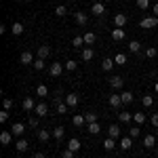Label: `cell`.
<instances>
[{"mask_svg": "<svg viewBox=\"0 0 158 158\" xmlns=\"http://www.w3.org/2000/svg\"><path fill=\"white\" fill-rule=\"evenodd\" d=\"M141 103H143V108H150V106L154 103V97H152V95H143V99H141Z\"/></svg>", "mask_w": 158, "mask_h": 158, "instance_id": "41", "label": "cell"}, {"mask_svg": "<svg viewBox=\"0 0 158 158\" xmlns=\"http://www.w3.org/2000/svg\"><path fill=\"white\" fill-rule=\"evenodd\" d=\"M11 133L15 135V137H21V135L25 133V124H23V122H15L13 129H11Z\"/></svg>", "mask_w": 158, "mask_h": 158, "instance_id": "8", "label": "cell"}, {"mask_svg": "<svg viewBox=\"0 0 158 158\" xmlns=\"http://www.w3.org/2000/svg\"><path fill=\"white\" fill-rule=\"evenodd\" d=\"M156 150H158V148H156Z\"/></svg>", "mask_w": 158, "mask_h": 158, "instance_id": "56", "label": "cell"}, {"mask_svg": "<svg viewBox=\"0 0 158 158\" xmlns=\"http://www.w3.org/2000/svg\"><path fill=\"white\" fill-rule=\"evenodd\" d=\"M72 124H74V127H85V124H86V118L82 116V114H76V116L72 118Z\"/></svg>", "mask_w": 158, "mask_h": 158, "instance_id": "21", "label": "cell"}, {"mask_svg": "<svg viewBox=\"0 0 158 158\" xmlns=\"http://www.w3.org/2000/svg\"><path fill=\"white\" fill-rule=\"evenodd\" d=\"M124 36H127V34H124V30H122V27H114V30H112V40L120 42V40H124Z\"/></svg>", "mask_w": 158, "mask_h": 158, "instance_id": "9", "label": "cell"}, {"mask_svg": "<svg viewBox=\"0 0 158 158\" xmlns=\"http://www.w3.org/2000/svg\"><path fill=\"white\" fill-rule=\"evenodd\" d=\"M34 114H36L38 118H44V116L49 114V106H47L44 101H42V103H38V106H36V110H34Z\"/></svg>", "mask_w": 158, "mask_h": 158, "instance_id": "5", "label": "cell"}, {"mask_svg": "<svg viewBox=\"0 0 158 158\" xmlns=\"http://www.w3.org/2000/svg\"><path fill=\"white\" fill-rule=\"evenodd\" d=\"M118 118H120V122H131L133 114H131V112H124V110H122L120 114H118Z\"/></svg>", "mask_w": 158, "mask_h": 158, "instance_id": "34", "label": "cell"}, {"mask_svg": "<svg viewBox=\"0 0 158 158\" xmlns=\"http://www.w3.org/2000/svg\"><path fill=\"white\" fill-rule=\"evenodd\" d=\"M93 55H95V53H93V49H89V47H86V49H82V61H91V59H93Z\"/></svg>", "mask_w": 158, "mask_h": 158, "instance_id": "31", "label": "cell"}, {"mask_svg": "<svg viewBox=\"0 0 158 158\" xmlns=\"http://www.w3.org/2000/svg\"><path fill=\"white\" fill-rule=\"evenodd\" d=\"M110 106H112V108H120V106H122V99H120V95L112 93V95H110Z\"/></svg>", "mask_w": 158, "mask_h": 158, "instance_id": "18", "label": "cell"}, {"mask_svg": "<svg viewBox=\"0 0 158 158\" xmlns=\"http://www.w3.org/2000/svg\"><path fill=\"white\" fill-rule=\"evenodd\" d=\"M27 148H30V143H27L25 139H19V141L15 143V150H17V152H25Z\"/></svg>", "mask_w": 158, "mask_h": 158, "instance_id": "26", "label": "cell"}, {"mask_svg": "<svg viewBox=\"0 0 158 158\" xmlns=\"http://www.w3.org/2000/svg\"><path fill=\"white\" fill-rule=\"evenodd\" d=\"M82 44H85V36H74V38H72V47L80 49Z\"/></svg>", "mask_w": 158, "mask_h": 158, "instance_id": "33", "label": "cell"}, {"mask_svg": "<svg viewBox=\"0 0 158 158\" xmlns=\"http://www.w3.org/2000/svg\"><path fill=\"white\" fill-rule=\"evenodd\" d=\"M27 127L36 129V127H38V116H30V120H27Z\"/></svg>", "mask_w": 158, "mask_h": 158, "instance_id": "47", "label": "cell"}, {"mask_svg": "<svg viewBox=\"0 0 158 158\" xmlns=\"http://www.w3.org/2000/svg\"><path fill=\"white\" fill-rule=\"evenodd\" d=\"M61 158H74V152L72 150H63L61 152Z\"/></svg>", "mask_w": 158, "mask_h": 158, "instance_id": "49", "label": "cell"}, {"mask_svg": "<svg viewBox=\"0 0 158 158\" xmlns=\"http://www.w3.org/2000/svg\"><path fill=\"white\" fill-rule=\"evenodd\" d=\"M11 141H13V133L11 131H2V133H0V143H2V146H9Z\"/></svg>", "mask_w": 158, "mask_h": 158, "instance_id": "11", "label": "cell"}, {"mask_svg": "<svg viewBox=\"0 0 158 158\" xmlns=\"http://www.w3.org/2000/svg\"><path fill=\"white\" fill-rule=\"evenodd\" d=\"M148 6H150V0H137V9H141V11H146Z\"/></svg>", "mask_w": 158, "mask_h": 158, "instance_id": "46", "label": "cell"}, {"mask_svg": "<svg viewBox=\"0 0 158 158\" xmlns=\"http://www.w3.org/2000/svg\"><path fill=\"white\" fill-rule=\"evenodd\" d=\"M114 65H116V63H114V59H112V57H106V59L101 61V68H103L106 72H110V70H114Z\"/></svg>", "mask_w": 158, "mask_h": 158, "instance_id": "20", "label": "cell"}, {"mask_svg": "<svg viewBox=\"0 0 158 158\" xmlns=\"http://www.w3.org/2000/svg\"><path fill=\"white\" fill-rule=\"evenodd\" d=\"M114 63H116V65H124V63H127V55H124V53H118V55L114 57Z\"/></svg>", "mask_w": 158, "mask_h": 158, "instance_id": "35", "label": "cell"}, {"mask_svg": "<svg viewBox=\"0 0 158 158\" xmlns=\"http://www.w3.org/2000/svg\"><path fill=\"white\" fill-rule=\"evenodd\" d=\"M36 95L38 97H47V95H49V86L47 85H38L36 86Z\"/></svg>", "mask_w": 158, "mask_h": 158, "instance_id": "24", "label": "cell"}, {"mask_svg": "<svg viewBox=\"0 0 158 158\" xmlns=\"http://www.w3.org/2000/svg\"><path fill=\"white\" fill-rule=\"evenodd\" d=\"M156 55H158L156 47H148V49L143 51V57H146V59H154V57H156Z\"/></svg>", "mask_w": 158, "mask_h": 158, "instance_id": "23", "label": "cell"}, {"mask_svg": "<svg viewBox=\"0 0 158 158\" xmlns=\"http://www.w3.org/2000/svg\"><path fill=\"white\" fill-rule=\"evenodd\" d=\"M2 106H4V110H9V112H11V110L15 108V101H13L11 97H6L4 101H2Z\"/></svg>", "mask_w": 158, "mask_h": 158, "instance_id": "42", "label": "cell"}, {"mask_svg": "<svg viewBox=\"0 0 158 158\" xmlns=\"http://www.w3.org/2000/svg\"><path fill=\"white\" fill-rule=\"evenodd\" d=\"M120 148L122 150H131L133 148V137H129V135L127 137H120Z\"/></svg>", "mask_w": 158, "mask_h": 158, "instance_id": "17", "label": "cell"}, {"mask_svg": "<svg viewBox=\"0 0 158 158\" xmlns=\"http://www.w3.org/2000/svg\"><path fill=\"white\" fill-rule=\"evenodd\" d=\"M150 122H152L154 127H158V112H156V114H152V116H150Z\"/></svg>", "mask_w": 158, "mask_h": 158, "instance_id": "50", "label": "cell"}, {"mask_svg": "<svg viewBox=\"0 0 158 158\" xmlns=\"http://www.w3.org/2000/svg\"><path fill=\"white\" fill-rule=\"evenodd\" d=\"M127 25V15L124 13H116L114 15V27H124Z\"/></svg>", "mask_w": 158, "mask_h": 158, "instance_id": "6", "label": "cell"}, {"mask_svg": "<svg viewBox=\"0 0 158 158\" xmlns=\"http://www.w3.org/2000/svg\"><path fill=\"white\" fill-rule=\"evenodd\" d=\"M141 27H143V30H148V27H156L158 25V17H154V15H152V17H146V19H141Z\"/></svg>", "mask_w": 158, "mask_h": 158, "instance_id": "2", "label": "cell"}, {"mask_svg": "<svg viewBox=\"0 0 158 158\" xmlns=\"http://www.w3.org/2000/svg\"><path fill=\"white\" fill-rule=\"evenodd\" d=\"M32 158H47V156H44L42 152H36V154H34V156H32Z\"/></svg>", "mask_w": 158, "mask_h": 158, "instance_id": "52", "label": "cell"}, {"mask_svg": "<svg viewBox=\"0 0 158 158\" xmlns=\"http://www.w3.org/2000/svg\"><path fill=\"white\" fill-rule=\"evenodd\" d=\"M91 13L97 17V15H103L106 13V6L101 4V2H93V6H91Z\"/></svg>", "mask_w": 158, "mask_h": 158, "instance_id": "13", "label": "cell"}, {"mask_svg": "<svg viewBox=\"0 0 158 158\" xmlns=\"http://www.w3.org/2000/svg\"><path fill=\"white\" fill-rule=\"evenodd\" d=\"M129 51H131V53H141V44H139V40H131V42H129Z\"/></svg>", "mask_w": 158, "mask_h": 158, "instance_id": "25", "label": "cell"}, {"mask_svg": "<svg viewBox=\"0 0 158 158\" xmlns=\"http://www.w3.org/2000/svg\"><path fill=\"white\" fill-rule=\"evenodd\" d=\"M133 120L137 122V124H143V122H146V114H143V112H135V114H133Z\"/></svg>", "mask_w": 158, "mask_h": 158, "instance_id": "32", "label": "cell"}, {"mask_svg": "<svg viewBox=\"0 0 158 158\" xmlns=\"http://www.w3.org/2000/svg\"><path fill=\"white\" fill-rule=\"evenodd\" d=\"M78 101H80V97H78L76 93H70V95H65V103H68L70 108H74V106H78Z\"/></svg>", "mask_w": 158, "mask_h": 158, "instance_id": "14", "label": "cell"}, {"mask_svg": "<svg viewBox=\"0 0 158 158\" xmlns=\"http://www.w3.org/2000/svg\"><path fill=\"white\" fill-rule=\"evenodd\" d=\"M9 120V110H2L0 112V122H6Z\"/></svg>", "mask_w": 158, "mask_h": 158, "instance_id": "48", "label": "cell"}, {"mask_svg": "<svg viewBox=\"0 0 158 158\" xmlns=\"http://www.w3.org/2000/svg\"><path fill=\"white\" fill-rule=\"evenodd\" d=\"M11 30H13V34H15V36H21V34H23V23H19V21H15Z\"/></svg>", "mask_w": 158, "mask_h": 158, "instance_id": "28", "label": "cell"}, {"mask_svg": "<svg viewBox=\"0 0 158 158\" xmlns=\"http://www.w3.org/2000/svg\"><path fill=\"white\" fill-rule=\"evenodd\" d=\"M108 82H110V86H112L114 91H116V89H122V85H124V80H122L120 76H112Z\"/></svg>", "mask_w": 158, "mask_h": 158, "instance_id": "10", "label": "cell"}, {"mask_svg": "<svg viewBox=\"0 0 158 158\" xmlns=\"http://www.w3.org/2000/svg\"><path fill=\"white\" fill-rule=\"evenodd\" d=\"M120 99H122V103H133V93L124 91V93H120Z\"/></svg>", "mask_w": 158, "mask_h": 158, "instance_id": "29", "label": "cell"}, {"mask_svg": "<svg viewBox=\"0 0 158 158\" xmlns=\"http://www.w3.org/2000/svg\"><path fill=\"white\" fill-rule=\"evenodd\" d=\"M116 148V139H112V137H108L106 141H103V150H108V152H112Z\"/></svg>", "mask_w": 158, "mask_h": 158, "instance_id": "27", "label": "cell"}, {"mask_svg": "<svg viewBox=\"0 0 158 158\" xmlns=\"http://www.w3.org/2000/svg\"><path fill=\"white\" fill-rule=\"evenodd\" d=\"M95 40H97V36H95L93 32H89V34H85V44H95Z\"/></svg>", "mask_w": 158, "mask_h": 158, "instance_id": "39", "label": "cell"}, {"mask_svg": "<svg viewBox=\"0 0 158 158\" xmlns=\"http://www.w3.org/2000/svg\"><path fill=\"white\" fill-rule=\"evenodd\" d=\"M23 2H32V0H23Z\"/></svg>", "mask_w": 158, "mask_h": 158, "instance_id": "54", "label": "cell"}, {"mask_svg": "<svg viewBox=\"0 0 158 158\" xmlns=\"http://www.w3.org/2000/svg\"><path fill=\"white\" fill-rule=\"evenodd\" d=\"M85 118H86V124H89V122H97V114H93V112H86Z\"/></svg>", "mask_w": 158, "mask_h": 158, "instance_id": "45", "label": "cell"}, {"mask_svg": "<svg viewBox=\"0 0 158 158\" xmlns=\"http://www.w3.org/2000/svg\"><path fill=\"white\" fill-rule=\"evenodd\" d=\"M51 131H47V129H44V131H38V139H40V141H49V137H51Z\"/></svg>", "mask_w": 158, "mask_h": 158, "instance_id": "38", "label": "cell"}, {"mask_svg": "<svg viewBox=\"0 0 158 158\" xmlns=\"http://www.w3.org/2000/svg\"><path fill=\"white\" fill-rule=\"evenodd\" d=\"M21 106H23V110H25V112H30V114H32V112L36 110V106H38V103L34 101V97H25Z\"/></svg>", "mask_w": 158, "mask_h": 158, "instance_id": "4", "label": "cell"}, {"mask_svg": "<svg viewBox=\"0 0 158 158\" xmlns=\"http://www.w3.org/2000/svg\"><path fill=\"white\" fill-rule=\"evenodd\" d=\"M154 91H156V93H158V80H156V85H154Z\"/></svg>", "mask_w": 158, "mask_h": 158, "instance_id": "53", "label": "cell"}, {"mask_svg": "<svg viewBox=\"0 0 158 158\" xmlns=\"http://www.w3.org/2000/svg\"><path fill=\"white\" fill-rule=\"evenodd\" d=\"M19 61H21V63H23V65H30V63H34V53H32V51H23V53H21V57H19Z\"/></svg>", "mask_w": 158, "mask_h": 158, "instance_id": "3", "label": "cell"}, {"mask_svg": "<svg viewBox=\"0 0 158 158\" xmlns=\"http://www.w3.org/2000/svg\"><path fill=\"white\" fill-rule=\"evenodd\" d=\"M86 131L91 135H99L101 133V127H99V122H89V124H86Z\"/></svg>", "mask_w": 158, "mask_h": 158, "instance_id": "15", "label": "cell"}, {"mask_svg": "<svg viewBox=\"0 0 158 158\" xmlns=\"http://www.w3.org/2000/svg\"><path fill=\"white\" fill-rule=\"evenodd\" d=\"M55 15H57V17H65V15H68V9H65L63 4H59V6L55 9Z\"/></svg>", "mask_w": 158, "mask_h": 158, "instance_id": "43", "label": "cell"}, {"mask_svg": "<svg viewBox=\"0 0 158 158\" xmlns=\"http://www.w3.org/2000/svg\"><path fill=\"white\" fill-rule=\"evenodd\" d=\"M63 63H59V61H55V63H51V68H49V74L53 76V78H57V76H61L63 74Z\"/></svg>", "mask_w": 158, "mask_h": 158, "instance_id": "1", "label": "cell"}, {"mask_svg": "<svg viewBox=\"0 0 158 158\" xmlns=\"http://www.w3.org/2000/svg\"><path fill=\"white\" fill-rule=\"evenodd\" d=\"M139 135H141V129H139V127H131V131H129V137H139Z\"/></svg>", "mask_w": 158, "mask_h": 158, "instance_id": "44", "label": "cell"}, {"mask_svg": "<svg viewBox=\"0 0 158 158\" xmlns=\"http://www.w3.org/2000/svg\"><path fill=\"white\" fill-rule=\"evenodd\" d=\"M93 2H99V0H93Z\"/></svg>", "mask_w": 158, "mask_h": 158, "instance_id": "55", "label": "cell"}, {"mask_svg": "<svg viewBox=\"0 0 158 158\" xmlns=\"http://www.w3.org/2000/svg\"><path fill=\"white\" fill-rule=\"evenodd\" d=\"M74 19H76V23L78 25H86V21H89V17H86V13H74Z\"/></svg>", "mask_w": 158, "mask_h": 158, "instance_id": "16", "label": "cell"}, {"mask_svg": "<svg viewBox=\"0 0 158 158\" xmlns=\"http://www.w3.org/2000/svg\"><path fill=\"white\" fill-rule=\"evenodd\" d=\"M154 146H156V137H154V135H146V137H143V148L150 150V148H154Z\"/></svg>", "mask_w": 158, "mask_h": 158, "instance_id": "19", "label": "cell"}, {"mask_svg": "<svg viewBox=\"0 0 158 158\" xmlns=\"http://www.w3.org/2000/svg\"><path fill=\"white\" fill-rule=\"evenodd\" d=\"M68 150H72V152H78V150H80V139L72 137V139L68 141Z\"/></svg>", "mask_w": 158, "mask_h": 158, "instance_id": "22", "label": "cell"}, {"mask_svg": "<svg viewBox=\"0 0 158 158\" xmlns=\"http://www.w3.org/2000/svg\"><path fill=\"white\" fill-rule=\"evenodd\" d=\"M63 135H65V129H63V127H55V129H53V137H55V139H63Z\"/></svg>", "mask_w": 158, "mask_h": 158, "instance_id": "30", "label": "cell"}, {"mask_svg": "<svg viewBox=\"0 0 158 158\" xmlns=\"http://www.w3.org/2000/svg\"><path fill=\"white\" fill-rule=\"evenodd\" d=\"M57 106V114H65L68 110H70V106L65 103V101H59V103H55Z\"/></svg>", "mask_w": 158, "mask_h": 158, "instance_id": "36", "label": "cell"}, {"mask_svg": "<svg viewBox=\"0 0 158 158\" xmlns=\"http://www.w3.org/2000/svg\"><path fill=\"white\" fill-rule=\"evenodd\" d=\"M108 137H112V139H120V127H118V124H110L108 127Z\"/></svg>", "mask_w": 158, "mask_h": 158, "instance_id": "7", "label": "cell"}, {"mask_svg": "<svg viewBox=\"0 0 158 158\" xmlns=\"http://www.w3.org/2000/svg\"><path fill=\"white\" fill-rule=\"evenodd\" d=\"M32 65H34L36 70H44V68H47V61H44V59H40V57H36V61H34Z\"/></svg>", "mask_w": 158, "mask_h": 158, "instance_id": "37", "label": "cell"}, {"mask_svg": "<svg viewBox=\"0 0 158 158\" xmlns=\"http://www.w3.org/2000/svg\"><path fill=\"white\" fill-rule=\"evenodd\" d=\"M36 55L40 57V59H47V57L51 55V47H49V44H42V47H38V53H36Z\"/></svg>", "mask_w": 158, "mask_h": 158, "instance_id": "12", "label": "cell"}, {"mask_svg": "<svg viewBox=\"0 0 158 158\" xmlns=\"http://www.w3.org/2000/svg\"><path fill=\"white\" fill-rule=\"evenodd\" d=\"M152 13H154V17H158V2L154 4V6H152Z\"/></svg>", "mask_w": 158, "mask_h": 158, "instance_id": "51", "label": "cell"}, {"mask_svg": "<svg viewBox=\"0 0 158 158\" xmlns=\"http://www.w3.org/2000/svg\"><path fill=\"white\" fill-rule=\"evenodd\" d=\"M76 68H78V61H74V59L65 61V70H68V72H74Z\"/></svg>", "mask_w": 158, "mask_h": 158, "instance_id": "40", "label": "cell"}]
</instances>
